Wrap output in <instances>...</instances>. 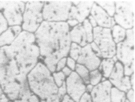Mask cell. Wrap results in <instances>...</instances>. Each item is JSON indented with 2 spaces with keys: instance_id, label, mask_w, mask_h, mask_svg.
Segmentation results:
<instances>
[{
  "instance_id": "obj_8",
  "label": "cell",
  "mask_w": 135,
  "mask_h": 102,
  "mask_svg": "<svg viewBox=\"0 0 135 102\" xmlns=\"http://www.w3.org/2000/svg\"><path fill=\"white\" fill-rule=\"evenodd\" d=\"M134 44L126 40L116 45L115 57L124 65V76H130L134 71Z\"/></svg>"
},
{
  "instance_id": "obj_20",
  "label": "cell",
  "mask_w": 135,
  "mask_h": 102,
  "mask_svg": "<svg viewBox=\"0 0 135 102\" xmlns=\"http://www.w3.org/2000/svg\"><path fill=\"white\" fill-rule=\"evenodd\" d=\"M126 94L115 87L110 90V102H126Z\"/></svg>"
},
{
  "instance_id": "obj_45",
  "label": "cell",
  "mask_w": 135,
  "mask_h": 102,
  "mask_svg": "<svg viewBox=\"0 0 135 102\" xmlns=\"http://www.w3.org/2000/svg\"><path fill=\"white\" fill-rule=\"evenodd\" d=\"M41 102H45V100H41Z\"/></svg>"
},
{
  "instance_id": "obj_38",
  "label": "cell",
  "mask_w": 135,
  "mask_h": 102,
  "mask_svg": "<svg viewBox=\"0 0 135 102\" xmlns=\"http://www.w3.org/2000/svg\"><path fill=\"white\" fill-rule=\"evenodd\" d=\"M68 24L69 25V26L70 27H75L76 25H77L78 24H79V23L75 19H71V20H69L68 19L67 21Z\"/></svg>"
},
{
  "instance_id": "obj_30",
  "label": "cell",
  "mask_w": 135,
  "mask_h": 102,
  "mask_svg": "<svg viewBox=\"0 0 135 102\" xmlns=\"http://www.w3.org/2000/svg\"><path fill=\"white\" fill-rule=\"evenodd\" d=\"M66 65H67L68 68H70L72 71H73L75 70L76 67V61L71 58L70 57H68L67 58Z\"/></svg>"
},
{
  "instance_id": "obj_5",
  "label": "cell",
  "mask_w": 135,
  "mask_h": 102,
  "mask_svg": "<svg viewBox=\"0 0 135 102\" xmlns=\"http://www.w3.org/2000/svg\"><path fill=\"white\" fill-rule=\"evenodd\" d=\"M71 6L70 1H46L42 8L43 19L49 22H66Z\"/></svg>"
},
{
  "instance_id": "obj_36",
  "label": "cell",
  "mask_w": 135,
  "mask_h": 102,
  "mask_svg": "<svg viewBox=\"0 0 135 102\" xmlns=\"http://www.w3.org/2000/svg\"><path fill=\"white\" fill-rule=\"evenodd\" d=\"M61 71L63 74H64L66 76H69L71 73H72L73 71L70 69V68H68L67 66H66L64 68L62 69Z\"/></svg>"
},
{
  "instance_id": "obj_14",
  "label": "cell",
  "mask_w": 135,
  "mask_h": 102,
  "mask_svg": "<svg viewBox=\"0 0 135 102\" xmlns=\"http://www.w3.org/2000/svg\"><path fill=\"white\" fill-rule=\"evenodd\" d=\"M90 14L96 20L99 27L111 29L115 25L113 18L109 16L105 11L96 3H94Z\"/></svg>"
},
{
  "instance_id": "obj_17",
  "label": "cell",
  "mask_w": 135,
  "mask_h": 102,
  "mask_svg": "<svg viewBox=\"0 0 135 102\" xmlns=\"http://www.w3.org/2000/svg\"><path fill=\"white\" fill-rule=\"evenodd\" d=\"M124 76V65L117 61L115 63L113 71L109 78V80L114 87L120 89Z\"/></svg>"
},
{
  "instance_id": "obj_39",
  "label": "cell",
  "mask_w": 135,
  "mask_h": 102,
  "mask_svg": "<svg viewBox=\"0 0 135 102\" xmlns=\"http://www.w3.org/2000/svg\"><path fill=\"white\" fill-rule=\"evenodd\" d=\"M61 102H75L70 97L68 94L65 95L63 99L61 100Z\"/></svg>"
},
{
  "instance_id": "obj_25",
  "label": "cell",
  "mask_w": 135,
  "mask_h": 102,
  "mask_svg": "<svg viewBox=\"0 0 135 102\" xmlns=\"http://www.w3.org/2000/svg\"><path fill=\"white\" fill-rule=\"evenodd\" d=\"M82 47L76 43H71L69 51L70 57L74 60L77 61L81 54Z\"/></svg>"
},
{
  "instance_id": "obj_1",
  "label": "cell",
  "mask_w": 135,
  "mask_h": 102,
  "mask_svg": "<svg viewBox=\"0 0 135 102\" xmlns=\"http://www.w3.org/2000/svg\"><path fill=\"white\" fill-rule=\"evenodd\" d=\"M70 31L66 22L43 21L34 34L40 56L44 58L53 56L59 60L67 57L71 43Z\"/></svg>"
},
{
  "instance_id": "obj_15",
  "label": "cell",
  "mask_w": 135,
  "mask_h": 102,
  "mask_svg": "<svg viewBox=\"0 0 135 102\" xmlns=\"http://www.w3.org/2000/svg\"><path fill=\"white\" fill-rule=\"evenodd\" d=\"M22 28L20 26H11L0 36V47L11 45L21 33Z\"/></svg>"
},
{
  "instance_id": "obj_13",
  "label": "cell",
  "mask_w": 135,
  "mask_h": 102,
  "mask_svg": "<svg viewBox=\"0 0 135 102\" xmlns=\"http://www.w3.org/2000/svg\"><path fill=\"white\" fill-rule=\"evenodd\" d=\"M113 87L109 80L103 79L94 86L90 95L93 102H110V90Z\"/></svg>"
},
{
  "instance_id": "obj_42",
  "label": "cell",
  "mask_w": 135,
  "mask_h": 102,
  "mask_svg": "<svg viewBox=\"0 0 135 102\" xmlns=\"http://www.w3.org/2000/svg\"><path fill=\"white\" fill-rule=\"evenodd\" d=\"M130 83H131V86H132V89L134 90V73L132 74L130 76Z\"/></svg>"
},
{
  "instance_id": "obj_7",
  "label": "cell",
  "mask_w": 135,
  "mask_h": 102,
  "mask_svg": "<svg viewBox=\"0 0 135 102\" xmlns=\"http://www.w3.org/2000/svg\"><path fill=\"white\" fill-rule=\"evenodd\" d=\"M25 4L22 1H0V10H3V14L8 26L22 24Z\"/></svg>"
},
{
  "instance_id": "obj_44",
  "label": "cell",
  "mask_w": 135,
  "mask_h": 102,
  "mask_svg": "<svg viewBox=\"0 0 135 102\" xmlns=\"http://www.w3.org/2000/svg\"><path fill=\"white\" fill-rule=\"evenodd\" d=\"M3 94V90H2V89L0 86V100H1V96H2V95Z\"/></svg>"
},
{
  "instance_id": "obj_3",
  "label": "cell",
  "mask_w": 135,
  "mask_h": 102,
  "mask_svg": "<svg viewBox=\"0 0 135 102\" xmlns=\"http://www.w3.org/2000/svg\"><path fill=\"white\" fill-rule=\"evenodd\" d=\"M31 92L42 100L57 94L58 87L54 82L50 71L44 63L39 62L27 76Z\"/></svg>"
},
{
  "instance_id": "obj_33",
  "label": "cell",
  "mask_w": 135,
  "mask_h": 102,
  "mask_svg": "<svg viewBox=\"0 0 135 102\" xmlns=\"http://www.w3.org/2000/svg\"><path fill=\"white\" fill-rule=\"evenodd\" d=\"M46 102H61L60 99L57 94L51 95L45 100Z\"/></svg>"
},
{
  "instance_id": "obj_24",
  "label": "cell",
  "mask_w": 135,
  "mask_h": 102,
  "mask_svg": "<svg viewBox=\"0 0 135 102\" xmlns=\"http://www.w3.org/2000/svg\"><path fill=\"white\" fill-rule=\"evenodd\" d=\"M82 25L86 35L87 43L90 44L93 42V27L90 24L88 19L84 20V21L82 23Z\"/></svg>"
},
{
  "instance_id": "obj_26",
  "label": "cell",
  "mask_w": 135,
  "mask_h": 102,
  "mask_svg": "<svg viewBox=\"0 0 135 102\" xmlns=\"http://www.w3.org/2000/svg\"><path fill=\"white\" fill-rule=\"evenodd\" d=\"M54 82L56 85L59 88L60 87L65 81L66 77L64 74L62 73L61 71H56L54 72L52 74Z\"/></svg>"
},
{
  "instance_id": "obj_10",
  "label": "cell",
  "mask_w": 135,
  "mask_h": 102,
  "mask_svg": "<svg viewBox=\"0 0 135 102\" xmlns=\"http://www.w3.org/2000/svg\"><path fill=\"white\" fill-rule=\"evenodd\" d=\"M67 94L75 102H79L82 95L86 92V84L75 71H73L65 81Z\"/></svg>"
},
{
  "instance_id": "obj_19",
  "label": "cell",
  "mask_w": 135,
  "mask_h": 102,
  "mask_svg": "<svg viewBox=\"0 0 135 102\" xmlns=\"http://www.w3.org/2000/svg\"><path fill=\"white\" fill-rule=\"evenodd\" d=\"M113 40L115 43L123 42L126 37V29L118 25H115L111 28Z\"/></svg>"
},
{
  "instance_id": "obj_16",
  "label": "cell",
  "mask_w": 135,
  "mask_h": 102,
  "mask_svg": "<svg viewBox=\"0 0 135 102\" xmlns=\"http://www.w3.org/2000/svg\"><path fill=\"white\" fill-rule=\"evenodd\" d=\"M71 42L76 43L82 47L86 45L87 44V37L82 23H79L74 27L70 31Z\"/></svg>"
},
{
  "instance_id": "obj_27",
  "label": "cell",
  "mask_w": 135,
  "mask_h": 102,
  "mask_svg": "<svg viewBox=\"0 0 135 102\" xmlns=\"http://www.w3.org/2000/svg\"><path fill=\"white\" fill-rule=\"evenodd\" d=\"M8 23L4 17L3 13L0 12V36L8 28Z\"/></svg>"
},
{
  "instance_id": "obj_12",
  "label": "cell",
  "mask_w": 135,
  "mask_h": 102,
  "mask_svg": "<svg viewBox=\"0 0 135 102\" xmlns=\"http://www.w3.org/2000/svg\"><path fill=\"white\" fill-rule=\"evenodd\" d=\"M77 63L85 66L90 71L99 68L101 63V59L93 52L90 44L82 47V50Z\"/></svg>"
},
{
  "instance_id": "obj_22",
  "label": "cell",
  "mask_w": 135,
  "mask_h": 102,
  "mask_svg": "<svg viewBox=\"0 0 135 102\" xmlns=\"http://www.w3.org/2000/svg\"><path fill=\"white\" fill-rule=\"evenodd\" d=\"M75 70V72L83 79L85 84H89L90 71L85 66L77 63Z\"/></svg>"
},
{
  "instance_id": "obj_35",
  "label": "cell",
  "mask_w": 135,
  "mask_h": 102,
  "mask_svg": "<svg viewBox=\"0 0 135 102\" xmlns=\"http://www.w3.org/2000/svg\"><path fill=\"white\" fill-rule=\"evenodd\" d=\"M28 102H41L39 97L37 96L33 93L31 94L28 99Z\"/></svg>"
},
{
  "instance_id": "obj_6",
  "label": "cell",
  "mask_w": 135,
  "mask_h": 102,
  "mask_svg": "<svg viewBox=\"0 0 135 102\" xmlns=\"http://www.w3.org/2000/svg\"><path fill=\"white\" fill-rule=\"evenodd\" d=\"M93 41L100 50L101 57L112 58L115 56L116 45L113 40L111 29L97 26L93 28Z\"/></svg>"
},
{
  "instance_id": "obj_46",
  "label": "cell",
  "mask_w": 135,
  "mask_h": 102,
  "mask_svg": "<svg viewBox=\"0 0 135 102\" xmlns=\"http://www.w3.org/2000/svg\"><path fill=\"white\" fill-rule=\"evenodd\" d=\"M9 102H13V101H10H10H9Z\"/></svg>"
},
{
  "instance_id": "obj_29",
  "label": "cell",
  "mask_w": 135,
  "mask_h": 102,
  "mask_svg": "<svg viewBox=\"0 0 135 102\" xmlns=\"http://www.w3.org/2000/svg\"><path fill=\"white\" fill-rule=\"evenodd\" d=\"M67 57H63L59 60L56 64V71H60L62 69L66 66Z\"/></svg>"
},
{
  "instance_id": "obj_11",
  "label": "cell",
  "mask_w": 135,
  "mask_h": 102,
  "mask_svg": "<svg viewBox=\"0 0 135 102\" xmlns=\"http://www.w3.org/2000/svg\"><path fill=\"white\" fill-rule=\"evenodd\" d=\"M94 2L92 1H73L68 19H75L82 23L89 17Z\"/></svg>"
},
{
  "instance_id": "obj_32",
  "label": "cell",
  "mask_w": 135,
  "mask_h": 102,
  "mask_svg": "<svg viewBox=\"0 0 135 102\" xmlns=\"http://www.w3.org/2000/svg\"><path fill=\"white\" fill-rule=\"evenodd\" d=\"M79 102H93L90 94L86 91L82 95V96L81 97L80 99L79 100Z\"/></svg>"
},
{
  "instance_id": "obj_40",
  "label": "cell",
  "mask_w": 135,
  "mask_h": 102,
  "mask_svg": "<svg viewBox=\"0 0 135 102\" xmlns=\"http://www.w3.org/2000/svg\"><path fill=\"white\" fill-rule=\"evenodd\" d=\"M9 100L7 96L5 94H2V96H1V98L0 100V102H9Z\"/></svg>"
},
{
  "instance_id": "obj_34",
  "label": "cell",
  "mask_w": 135,
  "mask_h": 102,
  "mask_svg": "<svg viewBox=\"0 0 135 102\" xmlns=\"http://www.w3.org/2000/svg\"><path fill=\"white\" fill-rule=\"evenodd\" d=\"M90 46H91V47L92 49L93 52L95 53L96 55L98 56V57L101 58V53H100V51L99 49V47H98V46L96 44V43H94V42H93L92 43H90Z\"/></svg>"
},
{
  "instance_id": "obj_31",
  "label": "cell",
  "mask_w": 135,
  "mask_h": 102,
  "mask_svg": "<svg viewBox=\"0 0 135 102\" xmlns=\"http://www.w3.org/2000/svg\"><path fill=\"white\" fill-rule=\"evenodd\" d=\"M126 102H134V91L132 89L127 91L126 94Z\"/></svg>"
},
{
  "instance_id": "obj_28",
  "label": "cell",
  "mask_w": 135,
  "mask_h": 102,
  "mask_svg": "<svg viewBox=\"0 0 135 102\" xmlns=\"http://www.w3.org/2000/svg\"><path fill=\"white\" fill-rule=\"evenodd\" d=\"M67 94V89H66V83L65 82L63 83L60 87L58 88V91L57 93V94L59 96V98L60 99V100L63 99V98Z\"/></svg>"
},
{
  "instance_id": "obj_2",
  "label": "cell",
  "mask_w": 135,
  "mask_h": 102,
  "mask_svg": "<svg viewBox=\"0 0 135 102\" xmlns=\"http://www.w3.org/2000/svg\"><path fill=\"white\" fill-rule=\"evenodd\" d=\"M2 48L8 59L14 60L21 76L27 79L28 73L38 63L40 54L36 44H26L15 40L11 45Z\"/></svg>"
},
{
  "instance_id": "obj_43",
  "label": "cell",
  "mask_w": 135,
  "mask_h": 102,
  "mask_svg": "<svg viewBox=\"0 0 135 102\" xmlns=\"http://www.w3.org/2000/svg\"><path fill=\"white\" fill-rule=\"evenodd\" d=\"M13 102H28V101L26 98H20L15 100Z\"/></svg>"
},
{
  "instance_id": "obj_18",
  "label": "cell",
  "mask_w": 135,
  "mask_h": 102,
  "mask_svg": "<svg viewBox=\"0 0 135 102\" xmlns=\"http://www.w3.org/2000/svg\"><path fill=\"white\" fill-rule=\"evenodd\" d=\"M117 61L115 56L112 58H104L101 61L99 68V71H101L102 76L105 78H109L115 63Z\"/></svg>"
},
{
  "instance_id": "obj_47",
  "label": "cell",
  "mask_w": 135,
  "mask_h": 102,
  "mask_svg": "<svg viewBox=\"0 0 135 102\" xmlns=\"http://www.w3.org/2000/svg\"><path fill=\"white\" fill-rule=\"evenodd\" d=\"M0 49H1V47H0Z\"/></svg>"
},
{
  "instance_id": "obj_21",
  "label": "cell",
  "mask_w": 135,
  "mask_h": 102,
  "mask_svg": "<svg viewBox=\"0 0 135 102\" xmlns=\"http://www.w3.org/2000/svg\"><path fill=\"white\" fill-rule=\"evenodd\" d=\"M96 3L104 10L110 17L114 16L115 12V3L113 1H97Z\"/></svg>"
},
{
  "instance_id": "obj_4",
  "label": "cell",
  "mask_w": 135,
  "mask_h": 102,
  "mask_svg": "<svg viewBox=\"0 0 135 102\" xmlns=\"http://www.w3.org/2000/svg\"><path fill=\"white\" fill-rule=\"evenodd\" d=\"M44 2L28 1L23 14L22 28L24 31L35 32L43 21L42 10Z\"/></svg>"
},
{
  "instance_id": "obj_9",
  "label": "cell",
  "mask_w": 135,
  "mask_h": 102,
  "mask_svg": "<svg viewBox=\"0 0 135 102\" xmlns=\"http://www.w3.org/2000/svg\"><path fill=\"white\" fill-rule=\"evenodd\" d=\"M113 19L115 23L125 29H132L134 26V11L132 3L117 1Z\"/></svg>"
},
{
  "instance_id": "obj_23",
  "label": "cell",
  "mask_w": 135,
  "mask_h": 102,
  "mask_svg": "<svg viewBox=\"0 0 135 102\" xmlns=\"http://www.w3.org/2000/svg\"><path fill=\"white\" fill-rule=\"evenodd\" d=\"M102 75L99 69H97L93 71H90L89 74V84L95 86L101 82Z\"/></svg>"
},
{
  "instance_id": "obj_41",
  "label": "cell",
  "mask_w": 135,
  "mask_h": 102,
  "mask_svg": "<svg viewBox=\"0 0 135 102\" xmlns=\"http://www.w3.org/2000/svg\"><path fill=\"white\" fill-rule=\"evenodd\" d=\"M93 88H94V86L93 85L90 84H88L87 86H86V91L88 93H90L91 91H92Z\"/></svg>"
},
{
  "instance_id": "obj_37",
  "label": "cell",
  "mask_w": 135,
  "mask_h": 102,
  "mask_svg": "<svg viewBox=\"0 0 135 102\" xmlns=\"http://www.w3.org/2000/svg\"><path fill=\"white\" fill-rule=\"evenodd\" d=\"M88 19L89 20L90 24L92 26L93 28H95V27L98 26V25H97V24L96 20H95V19H94L91 15L89 16Z\"/></svg>"
}]
</instances>
